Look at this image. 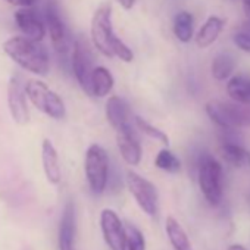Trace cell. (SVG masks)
I'll return each mask as SVG.
<instances>
[{"label":"cell","instance_id":"1","mask_svg":"<svg viewBox=\"0 0 250 250\" xmlns=\"http://www.w3.org/2000/svg\"><path fill=\"white\" fill-rule=\"evenodd\" d=\"M90 36H91V43L94 49L99 53H102L104 58H109V59L119 58L125 63H130L134 61L133 50L119 37H116L113 31L110 3H103L93 14Z\"/></svg>","mask_w":250,"mask_h":250},{"label":"cell","instance_id":"2","mask_svg":"<svg viewBox=\"0 0 250 250\" xmlns=\"http://www.w3.org/2000/svg\"><path fill=\"white\" fill-rule=\"evenodd\" d=\"M3 52L21 68L36 75H47L50 59L47 52L28 37H12L3 43Z\"/></svg>","mask_w":250,"mask_h":250},{"label":"cell","instance_id":"3","mask_svg":"<svg viewBox=\"0 0 250 250\" xmlns=\"http://www.w3.org/2000/svg\"><path fill=\"white\" fill-rule=\"evenodd\" d=\"M25 93L30 102L44 115L52 119H63L66 116V107L59 94L50 90L40 80H30L25 84Z\"/></svg>","mask_w":250,"mask_h":250},{"label":"cell","instance_id":"4","mask_svg":"<svg viewBox=\"0 0 250 250\" xmlns=\"http://www.w3.org/2000/svg\"><path fill=\"white\" fill-rule=\"evenodd\" d=\"M84 171L90 190L94 194H102L109 180V156L102 146H88L84 159Z\"/></svg>","mask_w":250,"mask_h":250},{"label":"cell","instance_id":"5","mask_svg":"<svg viewBox=\"0 0 250 250\" xmlns=\"http://www.w3.org/2000/svg\"><path fill=\"white\" fill-rule=\"evenodd\" d=\"M199 187L206 199V202L212 206H218L222 202L224 186H222V167L221 164L206 156L199 167Z\"/></svg>","mask_w":250,"mask_h":250},{"label":"cell","instance_id":"6","mask_svg":"<svg viewBox=\"0 0 250 250\" xmlns=\"http://www.w3.org/2000/svg\"><path fill=\"white\" fill-rule=\"evenodd\" d=\"M125 181H127V187L140 209L149 216H156L159 210V196L155 184L134 171L127 172Z\"/></svg>","mask_w":250,"mask_h":250},{"label":"cell","instance_id":"7","mask_svg":"<svg viewBox=\"0 0 250 250\" xmlns=\"http://www.w3.org/2000/svg\"><path fill=\"white\" fill-rule=\"evenodd\" d=\"M206 115L222 131H237L247 124L246 115L238 106L219 100H210L206 103Z\"/></svg>","mask_w":250,"mask_h":250},{"label":"cell","instance_id":"8","mask_svg":"<svg viewBox=\"0 0 250 250\" xmlns=\"http://www.w3.org/2000/svg\"><path fill=\"white\" fill-rule=\"evenodd\" d=\"M72 72L80 84V87L87 93L91 94L90 91V83H91V74H93V55L90 50V46L87 40L80 36L75 39L72 44Z\"/></svg>","mask_w":250,"mask_h":250},{"label":"cell","instance_id":"9","mask_svg":"<svg viewBox=\"0 0 250 250\" xmlns=\"http://www.w3.org/2000/svg\"><path fill=\"white\" fill-rule=\"evenodd\" d=\"M100 228L104 238V243L110 250H124L125 249V240H127V231L112 209H103L100 213Z\"/></svg>","mask_w":250,"mask_h":250},{"label":"cell","instance_id":"10","mask_svg":"<svg viewBox=\"0 0 250 250\" xmlns=\"http://www.w3.org/2000/svg\"><path fill=\"white\" fill-rule=\"evenodd\" d=\"M8 104L11 115L18 125H27L30 122V110L27 106V93L25 85L21 84V80L14 75L9 81L8 88Z\"/></svg>","mask_w":250,"mask_h":250},{"label":"cell","instance_id":"11","mask_svg":"<svg viewBox=\"0 0 250 250\" xmlns=\"http://www.w3.org/2000/svg\"><path fill=\"white\" fill-rule=\"evenodd\" d=\"M44 18H46V27L49 30L53 49L61 55L68 53V50H69V36H68V30H66L65 22H63L62 17L59 15L58 9L53 5H49L47 9H46V17Z\"/></svg>","mask_w":250,"mask_h":250},{"label":"cell","instance_id":"12","mask_svg":"<svg viewBox=\"0 0 250 250\" xmlns=\"http://www.w3.org/2000/svg\"><path fill=\"white\" fill-rule=\"evenodd\" d=\"M116 146L125 164L130 167L140 165L143 150L136 133L133 131V127L116 131Z\"/></svg>","mask_w":250,"mask_h":250},{"label":"cell","instance_id":"13","mask_svg":"<svg viewBox=\"0 0 250 250\" xmlns=\"http://www.w3.org/2000/svg\"><path fill=\"white\" fill-rule=\"evenodd\" d=\"M59 250H78L77 249V213L74 202H68L62 212L59 224Z\"/></svg>","mask_w":250,"mask_h":250},{"label":"cell","instance_id":"14","mask_svg":"<svg viewBox=\"0 0 250 250\" xmlns=\"http://www.w3.org/2000/svg\"><path fill=\"white\" fill-rule=\"evenodd\" d=\"M106 119L110 127L116 131L131 127V110L128 103L119 96H110L106 102Z\"/></svg>","mask_w":250,"mask_h":250},{"label":"cell","instance_id":"15","mask_svg":"<svg viewBox=\"0 0 250 250\" xmlns=\"http://www.w3.org/2000/svg\"><path fill=\"white\" fill-rule=\"evenodd\" d=\"M14 18H15L18 28L25 34V37H28L30 40H34L37 43H40L44 39L46 25H44L43 20L36 12H33L30 8H21L20 11L15 12Z\"/></svg>","mask_w":250,"mask_h":250},{"label":"cell","instance_id":"16","mask_svg":"<svg viewBox=\"0 0 250 250\" xmlns=\"http://www.w3.org/2000/svg\"><path fill=\"white\" fill-rule=\"evenodd\" d=\"M42 164L47 181L53 186H58L62 180L61 162L58 150L49 139H44L42 142Z\"/></svg>","mask_w":250,"mask_h":250},{"label":"cell","instance_id":"17","mask_svg":"<svg viewBox=\"0 0 250 250\" xmlns=\"http://www.w3.org/2000/svg\"><path fill=\"white\" fill-rule=\"evenodd\" d=\"M225 28V20L219 17H209L196 34V44L199 49L210 47Z\"/></svg>","mask_w":250,"mask_h":250},{"label":"cell","instance_id":"18","mask_svg":"<svg viewBox=\"0 0 250 250\" xmlns=\"http://www.w3.org/2000/svg\"><path fill=\"white\" fill-rule=\"evenodd\" d=\"M219 153L227 164L235 168L250 167V152L235 142L224 140L219 146Z\"/></svg>","mask_w":250,"mask_h":250},{"label":"cell","instance_id":"19","mask_svg":"<svg viewBox=\"0 0 250 250\" xmlns=\"http://www.w3.org/2000/svg\"><path fill=\"white\" fill-rule=\"evenodd\" d=\"M115 84V78L110 74V71L104 66H94L91 74V83H90V91L94 97H106L110 94Z\"/></svg>","mask_w":250,"mask_h":250},{"label":"cell","instance_id":"20","mask_svg":"<svg viewBox=\"0 0 250 250\" xmlns=\"http://www.w3.org/2000/svg\"><path fill=\"white\" fill-rule=\"evenodd\" d=\"M165 231H167V235H168L169 243L174 247V250H193L187 232L184 231L181 224L174 216L167 218Z\"/></svg>","mask_w":250,"mask_h":250},{"label":"cell","instance_id":"21","mask_svg":"<svg viewBox=\"0 0 250 250\" xmlns=\"http://www.w3.org/2000/svg\"><path fill=\"white\" fill-rule=\"evenodd\" d=\"M227 94L240 104H250V78L235 75L227 83Z\"/></svg>","mask_w":250,"mask_h":250},{"label":"cell","instance_id":"22","mask_svg":"<svg viewBox=\"0 0 250 250\" xmlns=\"http://www.w3.org/2000/svg\"><path fill=\"white\" fill-rule=\"evenodd\" d=\"M235 69V59L231 53L222 52L212 59L210 74L216 81H225Z\"/></svg>","mask_w":250,"mask_h":250},{"label":"cell","instance_id":"23","mask_svg":"<svg viewBox=\"0 0 250 250\" xmlns=\"http://www.w3.org/2000/svg\"><path fill=\"white\" fill-rule=\"evenodd\" d=\"M193 17L187 11H181L174 18V36L181 43H188L193 37Z\"/></svg>","mask_w":250,"mask_h":250},{"label":"cell","instance_id":"24","mask_svg":"<svg viewBox=\"0 0 250 250\" xmlns=\"http://www.w3.org/2000/svg\"><path fill=\"white\" fill-rule=\"evenodd\" d=\"M134 124L140 133H143L145 136H147L149 139H153L156 142H159L164 146H169V137L167 136V133H164L161 128L155 127L153 124H150L149 121L143 119L142 116H134Z\"/></svg>","mask_w":250,"mask_h":250},{"label":"cell","instance_id":"25","mask_svg":"<svg viewBox=\"0 0 250 250\" xmlns=\"http://www.w3.org/2000/svg\"><path fill=\"white\" fill-rule=\"evenodd\" d=\"M155 167L162 169V171H165V172L177 174L181 169V162L168 147H165V149L159 150V153L156 155Z\"/></svg>","mask_w":250,"mask_h":250},{"label":"cell","instance_id":"26","mask_svg":"<svg viewBox=\"0 0 250 250\" xmlns=\"http://www.w3.org/2000/svg\"><path fill=\"white\" fill-rule=\"evenodd\" d=\"M125 231H127V240H125L124 250H146V240L139 228L131 224H127Z\"/></svg>","mask_w":250,"mask_h":250},{"label":"cell","instance_id":"27","mask_svg":"<svg viewBox=\"0 0 250 250\" xmlns=\"http://www.w3.org/2000/svg\"><path fill=\"white\" fill-rule=\"evenodd\" d=\"M232 42L234 44L244 53H250V33L249 31H241V33H235L232 36Z\"/></svg>","mask_w":250,"mask_h":250},{"label":"cell","instance_id":"28","mask_svg":"<svg viewBox=\"0 0 250 250\" xmlns=\"http://www.w3.org/2000/svg\"><path fill=\"white\" fill-rule=\"evenodd\" d=\"M9 5H14V6H18V8H31L36 5L37 0H5Z\"/></svg>","mask_w":250,"mask_h":250},{"label":"cell","instance_id":"29","mask_svg":"<svg viewBox=\"0 0 250 250\" xmlns=\"http://www.w3.org/2000/svg\"><path fill=\"white\" fill-rule=\"evenodd\" d=\"M116 2L125 11H131L134 8V5H136V0H116Z\"/></svg>","mask_w":250,"mask_h":250},{"label":"cell","instance_id":"30","mask_svg":"<svg viewBox=\"0 0 250 250\" xmlns=\"http://www.w3.org/2000/svg\"><path fill=\"white\" fill-rule=\"evenodd\" d=\"M243 8L247 15V20H250V0H243Z\"/></svg>","mask_w":250,"mask_h":250},{"label":"cell","instance_id":"31","mask_svg":"<svg viewBox=\"0 0 250 250\" xmlns=\"http://www.w3.org/2000/svg\"><path fill=\"white\" fill-rule=\"evenodd\" d=\"M228 250H247V249L244 246H241V244H231L228 247Z\"/></svg>","mask_w":250,"mask_h":250},{"label":"cell","instance_id":"32","mask_svg":"<svg viewBox=\"0 0 250 250\" xmlns=\"http://www.w3.org/2000/svg\"><path fill=\"white\" fill-rule=\"evenodd\" d=\"M247 30H249V33H250V20H247Z\"/></svg>","mask_w":250,"mask_h":250}]
</instances>
